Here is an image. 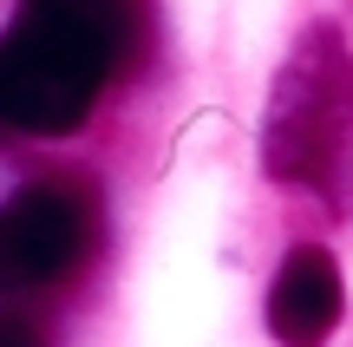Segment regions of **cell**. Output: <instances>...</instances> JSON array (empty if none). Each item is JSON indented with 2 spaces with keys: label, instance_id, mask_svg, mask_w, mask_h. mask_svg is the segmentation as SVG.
Instances as JSON below:
<instances>
[{
  "label": "cell",
  "instance_id": "1",
  "mask_svg": "<svg viewBox=\"0 0 353 347\" xmlns=\"http://www.w3.org/2000/svg\"><path fill=\"white\" fill-rule=\"evenodd\" d=\"M138 46V7H52L0 33V138H65L92 118L99 92Z\"/></svg>",
  "mask_w": 353,
  "mask_h": 347
},
{
  "label": "cell",
  "instance_id": "2",
  "mask_svg": "<svg viewBox=\"0 0 353 347\" xmlns=\"http://www.w3.org/2000/svg\"><path fill=\"white\" fill-rule=\"evenodd\" d=\"M262 164L281 190H307L327 217L353 210V52L314 20L288 46L262 118Z\"/></svg>",
  "mask_w": 353,
  "mask_h": 347
},
{
  "label": "cell",
  "instance_id": "3",
  "mask_svg": "<svg viewBox=\"0 0 353 347\" xmlns=\"http://www.w3.org/2000/svg\"><path fill=\"white\" fill-rule=\"evenodd\" d=\"M105 210L85 184L46 177L0 204V295H39L92 262Z\"/></svg>",
  "mask_w": 353,
  "mask_h": 347
},
{
  "label": "cell",
  "instance_id": "4",
  "mask_svg": "<svg viewBox=\"0 0 353 347\" xmlns=\"http://www.w3.org/2000/svg\"><path fill=\"white\" fill-rule=\"evenodd\" d=\"M341 308H347L341 262L314 243L288 249V262L275 269V288H268V335L281 347H327V335L341 328Z\"/></svg>",
  "mask_w": 353,
  "mask_h": 347
},
{
  "label": "cell",
  "instance_id": "5",
  "mask_svg": "<svg viewBox=\"0 0 353 347\" xmlns=\"http://www.w3.org/2000/svg\"><path fill=\"white\" fill-rule=\"evenodd\" d=\"M0 347H52V335H46V321H39V315L0 308Z\"/></svg>",
  "mask_w": 353,
  "mask_h": 347
},
{
  "label": "cell",
  "instance_id": "6",
  "mask_svg": "<svg viewBox=\"0 0 353 347\" xmlns=\"http://www.w3.org/2000/svg\"><path fill=\"white\" fill-rule=\"evenodd\" d=\"M52 7H131V0H52Z\"/></svg>",
  "mask_w": 353,
  "mask_h": 347
}]
</instances>
